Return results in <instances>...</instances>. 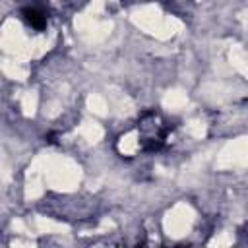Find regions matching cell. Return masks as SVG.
I'll use <instances>...</instances> for the list:
<instances>
[{
    "instance_id": "1",
    "label": "cell",
    "mask_w": 248,
    "mask_h": 248,
    "mask_svg": "<svg viewBox=\"0 0 248 248\" xmlns=\"http://www.w3.org/2000/svg\"><path fill=\"white\" fill-rule=\"evenodd\" d=\"M132 134H134V140H136L134 149H140V151H157V149H161V145L167 140L169 126L161 118V114H157V112L151 110V112H145L140 118L138 128Z\"/></svg>"
},
{
    "instance_id": "2",
    "label": "cell",
    "mask_w": 248,
    "mask_h": 248,
    "mask_svg": "<svg viewBox=\"0 0 248 248\" xmlns=\"http://www.w3.org/2000/svg\"><path fill=\"white\" fill-rule=\"evenodd\" d=\"M21 16H23V21H25L31 29H37V31L45 29L46 19H45V16H43L39 10H35V8H27V10L21 12Z\"/></svg>"
}]
</instances>
